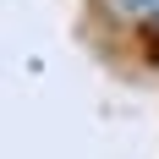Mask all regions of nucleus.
Masks as SVG:
<instances>
[{"instance_id": "1", "label": "nucleus", "mask_w": 159, "mask_h": 159, "mask_svg": "<svg viewBox=\"0 0 159 159\" xmlns=\"http://www.w3.org/2000/svg\"><path fill=\"white\" fill-rule=\"evenodd\" d=\"M115 16H132V22H143V16H154L159 11V0H104Z\"/></svg>"}]
</instances>
